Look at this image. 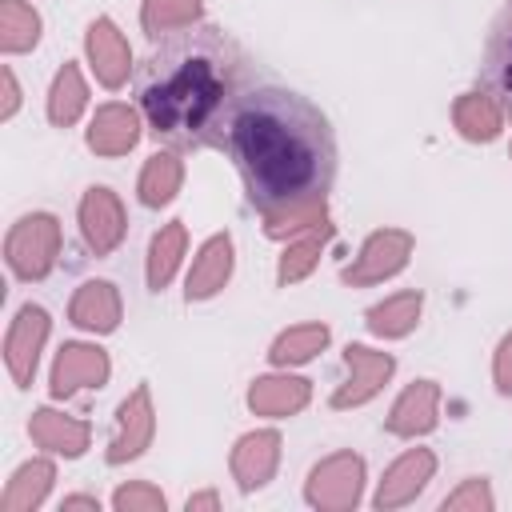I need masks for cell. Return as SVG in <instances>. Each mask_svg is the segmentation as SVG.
Returning a JSON list of instances; mask_svg holds the SVG:
<instances>
[{"label":"cell","instance_id":"obj_1","mask_svg":"<svg viewBox=\"0 0 512 512\" xmlns=\"http://www.w3.org/2000/svg\"><path fill=\"white\" fill-rule=\"evenodd\" d=\"M256 84L252 56L200 20L168 28L136 68V100L152 136L180 152L224 148L228 124Z\"/></svg>","mask_w":512,"mask_h":512},{"label":"cell","instance_id":"obj_2","mask_svg":"<svg viewBox=\"0 0 512 512\" xmlns=\"http://www.w3.org/2000/svg\"><path fill=\"white\" fill-rule=\"evenodd\" d=\"M248 200L276 216L320 204L336 176V140L316 104L280 84H256L224 136Z\"/></svg>","mask_w":512,"mask_h":512},{"label":"cell","instance_id":"obj_3","mask_svg":"<svg viewBox=\"0 0 512 512\" xmlns=\"http://www.w3.org/2000/svg\"><path fill=\"white\" fill-rule=\"evenodd\" d=\"M56 244H60V228L52 216H24L12 236H8V264L16 276L24 280H36L52 268V256H56Z\"/></svg>","mask_w":512,"mask_h":512},{"label":"cell","instance_id":"obj_4","mask_svg":"<svg viewBox=\"0 0 512 512\" xmlns=\"http://www.w3.org/2000/svg\"><path fill=\"white\" fill-rule=\"evenodd\" d=\"M480 84L504 100V108L512 112V0L500 8L488 44H484V64H480Z\"/></svg>","mask_w":512,"mask_h":512},{"label":"cell","instance_id":"obj_5","mask_svg":"<svg viewBox=\"0 0 512 512\" xmlns=\"http://www.w3.org/2000/svg\"><path fill=\"white\" fill-rule=\"evenodd\" d=\"M48 336V316L40 308H20L12 332H8V344H4V356H8V372L16 384H32V368H36V352Z\"/></svg>","mask_w":512,"mask_h":512},{"label":"cell","instance_id":"obj_6","mask_svg":"<svg viewBox=\"0 0 512 512\" xmlns=\"http://www.w3.org/2000/svg\"><path fill=\"white\" fill-rule=\"evenodd\" d=\"M104 372H108L104 352L84 348V344H68V348H60V356H56L52 392H56V396H68V392H76V388H84V384H100Z\"/></svg>","mask_w":512,"mask_h":512},{"label":"cell","instance_id":"obj_7","mask_svg":"<svg viewBox=\"0 0 512 512\" xmlns=\"http://www.w3.org/2000/svg\"><path fill=\"white\" fill-rule=\"evenodd\" d=\"M356 492H360V460H352V456H336L324 468H316L312 488H308L312 504H328V508L352 504Z\"/></svg>","mask_w":512,"mask_h":512},{"label":"cell","instance_id":"obj_8","mask_svg":"<svg viewBox=\"0 0 512 512\" xmlns=\"http://www.w3.org/2000/svg\"><path fill=\"white\" fill-rule=\"evenodd\" d=\"M80 220H84V236H88V244L96 252H108L120 240V208L104 188L88 192V200L80 208Z\"/></svg>","mask_w":512,"mask_h":512},{"label":"cell","instance_id":"obj_9","mask_svg":"<svg viewBox=\"0 0 512 512\" xmlns=\"http://www.w3.org/2000/svg\"><path fill=\"white\" fill-rule=\"evenodd\" d=\"M32 440L52 448V452H64V456H76L84 452L88 444V428L80 420H68V416H56V412H36L32 424H28Z\"/></svg>","mask_w":512,"mask_h":512},{"label":"cell","instance_id":"obj_10","mask_svg":"<svg viewBox=\"0 0 512 512\" xmlns=\"http://www.w3.org/2000/svg\"><path fill=\"white\" fill-rule=\"evenodd\" d=\"M88 52H92V64H96V72H100L104 84H120L124 80L128 52H124V44H120V36H116V28L108 20H96L88 28Z\"/></svg>","mask_w":512,"mask_h":512},{"label":"cell","instance_id":"obj_11","mask_svg":"<svg viewBox=\"0 0 512 512\" xmlns=\"http://www.w3.org/2000/svg\"><path fill=\"white\" fill-rule=\"evenodd\" d=\"M48 484H52V464H44V460L24 464V468L12 476V484H8V492H4V500H0V512H28V508H36V504L44 500Z\"/></svg>","mask_w":512,"mask_h":512},{"label":"cell","instance_id":"obj_12","mask_svg":"<svg viewBox=\"0 0 512 512\" xmlns=\"http://www.w3.org/2000/svg\"><path fill=\"white\" fill-rule=\"evenodd\" d=\"M132 140H136V116H132L128 108L112 104V108L96 112L92 132H88V144H92L96 152H124Z\"/></svg>","mask_w":512,"mask_h":512},{"label":"cell","instance_id":"obj_13","mask_svg":"<svg viewBox=\"0 0 512 512\" xmlns=\"http://www.w3.org/2000/svg\"><path fill=\"white\" fill-rule=\"evenodd\" d=\"M144 440H148V396L144 392H136L124 408H120V436L112 440V452H108V460H128V456H136L140 448H144Z\"/></svg>","mask_w":512,"mask_h":512},{"label":"cell","instance_id":"obj_14","mask_svg":"<svg viewBox=\"0 0 512 512\" xmlns=\"http://www.w3.org/2000/svg\"><path fill=\"white\" fill-rule=\"evenodd\" d=\"M428 472H432V456H428V452H412V456H404V460L388 472V480L380 484L376 504L384 508V504H400V500H408V496L424 484Z\"/></svg>","mask_w":512,"mask_h":512},{"label":"cell","instance_id":"obj_15","mask_svg":"<svg viewBox=\"0 0 512 512\" xmlns=\"http://www.w3.org/2000/svg\"><path fill=\"white\" fill-rule=\"evenodd\" d=\"M404 252H408V240L396 232H384L364 248V260L356 268H348V280H372L380 272H392L404 264Z\"/></svg>","mask_w":512,"mask_h":512},{"label":"cell","instance_id":"obj_16","mask_svg":"<svg viewBox=\"0 0 512 512\" xmlns=\"http://www.w3.org/2000/svg\"><path fill=\"white\" fill-rule=\"evenodd\" d=\"M272 460H276V436L272 432H260V436H248L236 452V476L244 488H256L268 480L272 472Z\"/></svg>","mask_w":512,"mask_h":512},{"label":"cell","instance_id":"obj_17","mask_svg":"<svg viewBox=\"0 0 512 512\" xmlns=\"http://www.w3.org/2000/svg\"><path fill=\"white\" fill-rule=\"evenodd\" d=\"M116 296H112V288L108 284H84L80 288V296L72 300V320L76 324H84V328H112L116 324Z\"/></svg>","mask_w":512,"mask_h":512},{"label":"cell","instance_id":"obj_18","mask_svg":"<svg viewBox=\"0 0 512 512\" xmlns=\"http://www.w3.org/2000/svg\"><path fill=\"white\" fill-rule=\"evenodd\" d=\"M36 12L24 4V0H0V44L8 52H24L36 44Z\"/></svg>","mask_w":512,"mask_h":512},{"label":"cell","instance_id":"obj_19","mask_svg":"<svg viewBox=\"0 0 512 512\" xmlns=\"http://www.w3.org/2000/svg\"><path fill=\"white\" fill-rule=\"evenodd\" d=\"M348 368H356L360 376H356V388H348V392H340V396H336V404L364 400V396L376 388V380H384V376H388L392 360H388V356H368V348H348Z\"/></svg>","mask_w":512,"mask_h":512},{"label":"cell","instance_id":"obj_20","mask_svg":"<svg viewBox=\"0 0 512 512\" xmlns=\"http://www.w3.org/2000/svg\"><path fill=\"white\" fill-rule=\"evenodd\" d=\"M80 104H84V84H80V72L68 64L56 76V84H52V104H48L52 124H72L76 112H80Z\"/></svg>","mask_w":512,"mask_h":512},{"label":"cell","instance_id":"obj_21","mask_svg":"<svg viewBox=\"0 0 512 512\" xmlns=\"http://www.w3.org/2000/svg\"><path fill=\"white\" fill-rule=\"evenodd\" d=\"M228 276V240H212L204 248V260L196 264L192 280H188V296H208L216 292V284Z\"/></svg>","mask_w":512,"mask_h":512},{"label":"cell","instance_id":"obj_22","mask_svg":"<svg viewBox=\"0 0 512 512\" xmlns=\"http://www.w3.org/2000/svg\"><path fill=\"white\" fill-rule=\"evenodd\" d=\"M304 384L300 380H260L252 388V408L260 412H288V408H300L304 404Z\"/></svg>","mask_w":512,"mask_h":512},{"label":"cell","instance_id":"obj_23","mask_svg":"<svg viewBox=\"0 0 512 512\" xmlns=\"http://www.w3.org/2000/svg\"><path fill=\"white\" fill-rule=\"evenodd\" d=\"M432 400H436V392H432L428 384L412 388V392L396 404L392 428H396V432H424V428L432 424Z\"/></svg>","mask_w":512,"mask_h":512},{"label":"cell","instance_id":"obj_24","mask_svg":"<svg viewBox=\"0 0 512 512\" xmlns=\"http://www.w3.org/2000/svg\"><path fill=\"white\" fill-rule=\"evenodd\" d=\"M192 16H196V0H148V8H144V20H148L152 36H160L168 28H180Z\"/></svg>","mask_w":512,"mask_h":512},{"label":"cell","instance_id":"obj_25","mask_svg":"<svg viewBox=\"0 0 512 512\" xmlns=\"http://www.w3.org/2000/svg\"><path fill=\"white\" fill-rule=\"evenodd\" d=\"M176 180H180L176 160H172V156H156V160L148 164V172H144V200H148V204H164V200L172 196Z\"/></svg>","mask_w":512,"mask_h":512},{"label":"cell","instance_id":"obj_26","mask_svg":"<svg viewBox=\"0 0 512 512\" xmlns=\"http://www.w3.org/2000/svg\"><path fill=\"white\" fill-rule=\"evenodd\" d=\"M416 308H420L416 296H400V300H392V304H384V308H372L368 324H372L376 332H404V328L416 320Z\"/></svg>","mask_w":512,"mask_h":512},{"label":"cell","instance_id":"obj_27","mask_svg":"<svg viewBox=\"0 0 512 512\" xmlns=\"http://www.w3.org/2000/svg\"><path fill=\"white\" fill-rule=\"evenodd\" d=\"M328 340V332L324 328H304V332H288L280 344H276V352H272V360L276 364H288V360H308L320 344Z\"/></svg>","mask_w":512,"mask_h":512},{"label":"cell","instance_id":"obj_28","mask_svg":"<svg viewBox=\"0 0 512 512\" xmlns=\"http://www.w3.org/2000/svg\"><path fill=\"white\" fill-rule=\"evenodd\" d=\"M176 252H180V228L172 224L168 232H160L156 236V244H152V288H160L168 276H172V268H176Z\"/></svg>","mask_w":512,"mask_h":512},{"label":"cell","instance_id":"obj_29","mask_svg":"<svg viewBox=\"0 0 512 512\" xmlns=\"http://www.w3.org/2000/svg\"><path fill=\"white\" fill-rule=\"evenodd\" d=\"M460 128H464L468 136L488 140V136L496 132V108H492L488 100H480V96L464 100V104H460Z\"/></svg>","mask_w":512,"mask_h":512},{"label":"cell","instance_id":"obj_30","mask_svg":"<svg viewBox=\"0 0 512 512\" xmlns=\"http://www.w3.org/2000/svg\"><path fill=\"white\" fill-rule=\"evenodd\" d=\"M164 500L156 496V492H148V488H124V492H116V508H160Z\"/></svg>","mask_w":512,"mask_h":512},{"label":"cell","instance_id":"obj_31","mask_svg":"<svg viewBox=\"0 0 512 512\" xmlns=\"http://www.w3.org/2000/svg\"><path fill=\"white\" fill-rule=\"evenodd\" d=\"M16 80H12V72H4V116H12L16 112Z\"/></svg>","mask_w":512,"mask_h":512},{"label":"cell","instance_id":"obj_32","mask_svg":"<svg viewBox=\"0 0 512 512\" xmlns=\"http://www.w3.org/2000/svg\"><path fill=\"white\" fill-rule=\"evenodd\" d=\"M476 500H480V504H488V496H484V488H480V484H472L468 492H460V496H452L448 504L456 508V504H476Z\"/></svg>","mask_w":512,"mask_h":512},{"label":"cell","instance_id":"obj_33","mask_svg":"<svg viewBox=\"0 0 512 512\" xmlns=\"http://www.w3.org/2000/svg\"><path fill=\"white\" fill-rule=\"evenodd\" d=\"M500 388H512V340L504 344V356H500Z\"/></svg>","mask_w":512,"mask_h":512},{"label":"cell","instance_id":"obj_34","mask_svg":"<svg viewBox=\"0 0 512 512\" xmlns=\"http://www.w3.org/2000/svg\"><path fill=\"white\" fill-rule=\"evenodd\" d=\"M64 508H96V500L92 496H72V500H64Z\"/></svg>","mask_w":512,"mask_h":512}]
</instances>
